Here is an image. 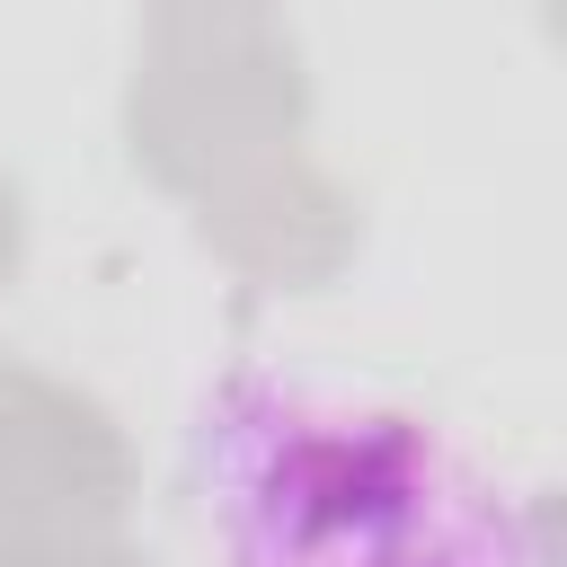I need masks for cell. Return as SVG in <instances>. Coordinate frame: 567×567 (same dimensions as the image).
Segmentation results:
<instances>
[{
    "instance_id": "cell-1",
    "label": "cell",
    "mask_w": 567,
    "mask_h": 567,
    "mask_svg": "<svg viewBox=\"0 0 567 567\" xmlns=\"http://www.w3.org/2000/svg\"><path fill=\"white\" fill-rule=\"evenodd\" d=\"M204 567H558L549 496L461 425L310 363H230L186 416Z\"/></svg>"
}]
</instances>
